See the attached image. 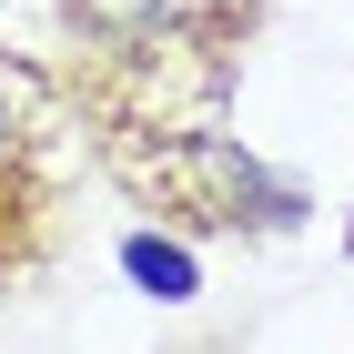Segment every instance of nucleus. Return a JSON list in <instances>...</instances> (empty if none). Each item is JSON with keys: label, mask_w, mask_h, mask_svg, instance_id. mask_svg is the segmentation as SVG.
<instances>
[{"label": "nucleus", "mask_w": 354, "mask_h": 354, "mask_svg": "<svg viewBox=\"0 0 354 354\" xmlns=\"http://www.w3.org/2000/svg\"><path fill=\"white\" fill-rule=\"evenodd\" d=\"M122 273H132L142 294H162V304H192V294H203V263H192L183 243H162V233H132V243H122Z\"/></svg>", "instance_id": "obj_1"}, {"label": "nucleus", "mask_w": 354, "mask_h": 354, "mask_svg": "<svg viewBox=\"0 0 354 354\" xmlns=\"http://www.w3.org/2000/svg\"><path fill=\"white\" fill-rule=\"evenodd\" d=\"M0 203H21V102L0 82Z\"/></svg>", "instance_id": "obj_2"}]
</instances>
